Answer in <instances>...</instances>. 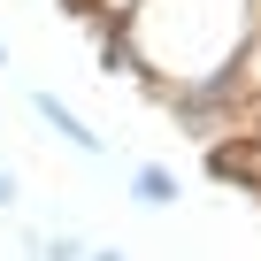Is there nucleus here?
<instances>
[{
  "label": "nucleus",
  "mask_w": 261,
  "mask_h": 261,
  "mask_svg": "<svg viewBox=\"0 0 261 261\" xmlns=\"http://www.w3.org/2000/svg\"><path fill=\"white\" fill-rule=\"evenodd\" d=\"M0 69H8V46H0Z\"/></svg>",
  "instance_id": "nucleus-8"
},
{
  "label": "nucleus",
  "mask_w": 261,
  "mask_h": 261,
  "mask_svg": "<svg viewBox=\"0 0 261 261\" xmlns=\"http://www.w3.org/2000/svg\"><path fill=\"white\" fill-rule=\"evenodd\" d=\"M16 200H23V185H16V169H8V162H0V215H8Z\"/></svg>",
  "instance_id": "nucleus-6"
},
{
  "label": "nucleus",
  "mask_w": 261,
  "mask_h": 261,
  "mask_svg": "<svg viewBox=\"0 0 261 261\" xmlns=\"http://www.w3.org/2000/svg\"><path fill=\"white\" fill-rule=\"evenodd\" d=\"M77 8H85V23L100 31V23H123L130 8H139V0H77Z\"/></svg>",
  "instance_id": "nucleus-5"
},
{
  "label": "nucleus",
  "mask_w": 261,
  "mask_h": 261,
  "mask_svg": "<svg viewBox=\"0 0 261 261\" xmlns=\"http://www.w3.org/2000/svg\"><path fill=\"white\" fill-rule=\"evenodd\" d=\"M31 115L54 130V139H62L69 154H85V162H108V130H92V123H85V115L62 100V92H31Z\"/></svg>",
  "instance_id": "nucleus-2"
},
{
  "label": "nucleus",
  "mask_w": 261,
  "mask_h": 261,
  "mask_svg": "<svg viewBox=\"0 0 261 261\" xmlns=\"http://www.w3.org/2000/svg\"><path fill=\"white\" fill-rule=\"evenodd\" d=\"M100 69L146 77V92H246V54L261 39V0H139L100 23Z\"/></svg>",
  "instance_id": "nucleus-1"
},
{
  "label": "nucleus",
  "mask_w": 261,
  "mask_h": 261,
  "mask_svg": "<svg viewBox=\"0 0 261 261\" xmlns=\"http://www.w3.org/2000/svg\"><path fill=\"white\" fill-rule=\"evenodd\" d=\"M31 253H39V261H85L92 246H85V238H69V230H46V238H39Z\"/></svg>",
  "instance_id": "nucleus-4"
},
{
  "label": "nucleus",
  "mask_w": 261,
  "mask_h": 261,
  "mask_svg": "<svg viewBox=\"0 0 261 261\" xmlns=\"http://www.w3.org/2000/svg\"><path fill=\"white\" fill-rule=\"evenodd\" d=\"M85 261H130V253H123V246H92Z\"/></svg>",
  "instance_id": "nucleus-7"
},
{
  "label": "nucleus",
  "mask_w": 261,
  "mask_h": 261,
  "mask_svg": "<svg viewBox=\"0 0 261 261\" xmlns=\"http://www.w3.org/2000/svg\"><path fill=\"white\" fill-rule=\"evenodd\" d=\"M130 207H177V169L130 162Z\"/></svg>",
  "instance_id": "nucleus-3"
}]
</instances>
